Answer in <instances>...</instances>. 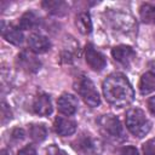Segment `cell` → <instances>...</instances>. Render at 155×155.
Returning a JSON list of instances; mask_svg holds the SVG:
<instances>
[{"mask_svg":"<svg viewBox=\"0 0 155 155\" xmlns=\"http://www.w3.org/2000/svg\"><path fill=\"white\" fill-rule=\"evenodd\" d=\"M120 155H139V154L134 147H125L121 149Z\"/></svg>","mask_w":155,"mask_h":155,"instance_id":"cell-25","label":"cell"},{"mask_svg":"<svg viewBox=\"0 0 155 155\" xmlns=\"http://www.w3.org/2000/svg\"><path fill=\"white\" fill-rule=\"evenodd\" d=\"M46 155H68V154L61 148H58L57 145L52 144L46 149Z\"/></svg>","mask_w":155,"mask_h":155,"instance_id":"cell-22","label":"cell"},{"mask_svg":"<svg viewBox=\"0 0 155 155\" xmlns=\"http://www.w3.org/2000/svg\"><path fill=\"white\" fill-rule=\"evenodd\" d=\"M148 108H149V110L155 115V96H153V97H150V98L148 99Z\"/></svg>","mask_w":155,"mask_h":155,"instance_id":"cell-27","label":"cell"},{"mask_svg":"<svg viewBox=\"0 0 155 155\" xmlns=\"http://www.w3.org/2000/svg\"><path fill=\"white\" fill-rule=\"evenodd\" d=\"M57 105H58L59 113L69 116V115L75 114V111L78 110V107H79V102L75 96H73L70 93H63L58 98Z\"/></svg>","mask_w":155,"mask_h":155,"instance_id":"cell-10","label":"cell"},{"mask_svg":"<svg viewBox=\"0 0 155 155\" xmlns=\"http://www.w3.org/2000/svg\"><path fill=\"white\" fill-rule=\"evenodd\" d=\"M74 144L81 155H102L103 151L102 142L91 134H81Z\"/></svg>","mask_w":155,"mask_h":155,"instance_id":"cell-6","label":"cell"},{"mask_svg":"<svg viewBox=\"0 0 155 155\" xmlns=\"http://www.w3.org/2000/svg\"><path fill=\"white\" fill-rule=\"evenodd\" d=\"M17 64L19 65L21 69H23L28 73H35L41 67L40 61L34 54H31L27 51H23L17 56Z\"/></svg>","mask_w":155,"mask_h":155,"instance_id":"cell-9","label":"cell"},{"mask_svg":"<svg viewBox=\"0 0 155 155\" xmlns=\"http://www.w3.org/2000/svg\"><path fill=\"white\" fill-rule=\"evenodd\" d=\"M149 69H150V73L155 76V61L149 62Z\"/></svg>","mask_w":155,"mask_h":155,"instance_id":"cell-28","label":"cell"},{"mask_svg":"<svg viewBox=\"0 0 155 155\" xmlns=\"http://www.w3.org/2000/svg\"><path fill=\"white\" fill-rule=\"evenodd\" d=\"M33 110L40 116H47L52 113V103L50 96L46 93H39L33 101Z\"/></svg>","mask_w":155,"mask_h":155,"instance_id":"cell-12","label":"cell"},{"mask_svg":"<svg viewBox=\"0 0 155 155\" xmlns=\"http://www.w3.org/2000/svg\"><path fill=\"white\" fill-rule=\"evenodd\" d=\"M54 131L57 134L65 137V136H71L76 131V124L65 117H57L54 120Z\"/></svg>","mask_w":155,"mask_h":155,"instance_id":"cell-14","label":"cell"},{"mask_svg":"<svg viewBox=\"0 0 155 155\" xmlns=\"http://www.w3.org/2000/svg\"><path fill=\"white\" fill-rule=\"evenodd\" d=\"M143 153L144 155H155V138L147 140L143 144Z\"/></svg>","mask_w":155,"mask_h":155,"instance_id":"cell-21","label":"cell"},{"mask_svg":"<svg viewBox=\"0 0 155 155\" xmlns=\"http://www.w3.org/2000/svg\"><path fill=\"white\" fill-rule=\"evenodd\" d=\"M39 23H40L39 17H38L34 12L29 11V12H25V13L21 17L18 28H19V29H31V28H35Z\"/></svg>","mask_w":155,"mask_h":155,"instance_id":"cell-16","label":"cell"},{"mask_svg":"<svg viewBox=\"0 0 155 155\" xmlns=\"http://www.w3.org/2000/svg\"><path fill=\"white\" fill-rule=\"evenodd\" d=\"M1 155H8V153H7V150H1Z\"/></svg>","mask_w":155,"mask_h":155,"instance_id":"cell-29","label":"cell"},{"mask_svg":"<svg viewBox=\"0 0 155 155\" xmlns=\"http://www.w3.org/2000/svg\"><path fill=\"white\" fill-rule=\"evenodd\" d=\"M140 19L148 24H155V6L151 4H143L139 8Z\"/></svg>","mask_w":155,"mask_h":155,"instance_id":"cell-17","label":"cell"},{"mask_svg":"<svg viewBox=\"0 0 155 155\" xmlns=\"http://www.w3.org/2000/svg\"><path fill=\"white\" fill-rule=\"evenodd\" d=\"M76 27L82 34H90L92 31V22L88 13H80L76 17Z\"/></svg>","mask_w":155,"mask_h":155,"instance_id":"cell-18","label":"cell"},{"mask_svg":"<svg viewBox=\"0 0 155 155\" xmlns=\"http://www.w3.org/2000/svg\"><path fill=\"white\" fill-rule=\"evenodd\" d=\"M85 58H86V62L90 65V68L93 69V70H96V71L103 70L105 68V65H107L105 57L99 51H97L92 45H87L86 46Z\"/></svg>","mask_w":155,"mask_h":155,"instance_id":"cell-7","label":"cell"},{"mask_svg":"<svg viewBox=\"0 0 155 155\" xmlns=\"http://www.w3.org/2000/svg\"><path fill=\"white\" fill-rule=\"evenodd\" d=\"M17 155H38V154H36V150L34 149V147L27 145V147H24L23 149H21Z\"/></svg>","mask_w":155,"mask_h":155,"instance_id":"cell-24","label":"cell"},{"mask_svg":"<svg viewBox=\"0 0 155 155\" xmlns=\"http://www.w3.org/2000/svg\"><path fill=\"white\" fill-rule=\"evenodd\" d=\"M1 34L4 39L13 45H21L23 42V34L18 27H15L12 24H5L1 23Z\"/></svg>","mask_w":155,"mask_h":155,"instance_id":"cell-13","label":"cell"},{"mask_svg":"<svg viewBox=\"0 0 155 155\" xmlns=\"http://www.w3.org/2000/svg\"><path fill=\"white\" fill-rule=\"evenodd\" d=\"M126 126L133 136L142 138L150 131L151 122L142 109L132 108L126 113Z\"/></svg>","mask_w":155,"mask_h":155,"instance_id":"cell-3","label":"cell"},{"mask_svg":"<svg viewBox=\"0 0 155 155\" xmlns=\"http://www.w3.org/2000/svg\"><path fill=\"white\" fill-rule=\"evenodd\" d=\"M1 115H2V122H4V124H5L7 120H11V119H12V113H11L10 108H8L5 103H2V107H1Z\"/></svg>","mask_w":155,"mask_h":155,"instance_id":"cell-23","label":"cell"},{"mask_svg":"<svg viewBox=\"0 0 155 155\" xmlns=\"http://www.w3.org/2000/svg\"><path fill=\"white\" fill-rule=\"evenodd\" d=\"M75 90L78 91V93L80 94V97L84 99V102L94 108L97 105H99L101 103V98H99V94L96 90V86L86 76H81L79 78L78 82L75 84Z\"/></svg>","mask_w":155,"mask_h":155,"instance_id":"cell-5","label":"cell"},{"mask_svg":"<svg viewBox=\"0 0 155 155\" xmlns=\"http://www.w3.org/2000/svg\"><path fill=\"white\" fill-rule=\"evenodd\" d=\"M111 56L114 57L115 61H117L119 63L126 67L131 65L136 59V52L133 51L132 47L126 46V45H120V46L114 47L111 50Z\"/></svg>","mask_w":155,"mask_h":155,"instance_id":"cell-8","label":"cell"},{"mask_svg":"<svg viewBox=\"0 0 155 155\" xmlns=\"http://www.w3.org/2000/svg\"><path fill=\"white\" fill-rule=\"evenodd\" d=\"M28 46H29L30 51L34 53H44L50 50L51 42L45 35L34 33V34L29 35V38H28Z\"/></svg>","mask_w":155,"mask_h":155,"instance_id":"cell-11","label":"cell"},{"mask_svg":"<svg viewBox=\"0 0 155 155\" xmlns=\"http://www.w3.org/2000/svg\"><path fill=\"white\" fill-rule=\"evenodd\" d=\"M98 126L102 133L108 138L115 140L124 139V128L121 126L120 120L115 115H102L98 119Z\"/></svg>","mask_w":155,"mask_h":155,"instance_id":"cell-4","label":"cell"},{"mask_svg":"<svg viewBox=\"0 0 155 155\" xmlns=\"http://www.w3.org/2000/svg\"><path fill=\"white\" fill-rule=\"evenodd\" d=\"M107 22L114 31L122 35H133L137 30L134 18L130 13L119 10L109 11L107 13Z\"/></svg>","mask_w":155,"mask_h":155,"instance_id":"cell-2","label":"cell"},{"mask_svg":"<svg viewBox=\"0 0 155 155\" xmlns=\"http://www.w3.org/2000/svg\"><path fill=\"white\" fill-rule=\"evenodd\" d=\"M103 94L108 103L116 108L128 105L134 97L133 88L130 81L120 73L109 75L103 82Z\"/></svg>","mask_w":155,"mask_h":155,"instance_id":"cell-1","label":"cell"},{"mask_svg":"<svg viewBox=\"0 0 155 155\" xmlns=\"http://www.w3.org/2000/svg\"><path fill=\"white\" fill-rule=\"evenodd\" d=\"M29 134L31 139L36 143L42 142L47 136V130L44 125H31L29 128Z\"/></svg>","mask_w":155,"mask_h":155,"instance_id":"cell-19","label":"cell"},{"mask_svg":"<svg viewBox=\"0 0 155 155\" xmlns=\"http://www.w3.org/2000/svg\"><path fill=\"white\" fill-rule=\"evenodd\" d=\"M12 137L15 138V139H23L24 138V131L23 130H21V128H16L13 132H12Z\"/></svg>","mask_w":155,"mask_h":155,"instance_id":"cell-26","label":"cell"},{"mask_svg":"<svg viewBox=\"0 0 155 155\" xmlns=\"http://www.w3.org/2000/svg\"><path fill=\"white\" fill-rule=\"evenodd\" d=\"M42 6L53 13H61V10H67L65 4L62 1H45L42 2Z\"/></svg>","mask_w":155,"mask_h":155,"instance_id":"cell-20","label":"cell"},{"mask_svg":"<svg viewBox=\"0 0 155 155\" xmlns=\"http://www.w3.org/2000/svg\"><path fill=\"white\" fill-rule=\"evenodd\" d=\"M139 91L142 94H148L155 91V76L151 73H145L142 75L139 81Z\"/></svg>","mask_w":155,"mask_h":155,"instance_id":"cell-15","label":"cell"}]
</instances>
